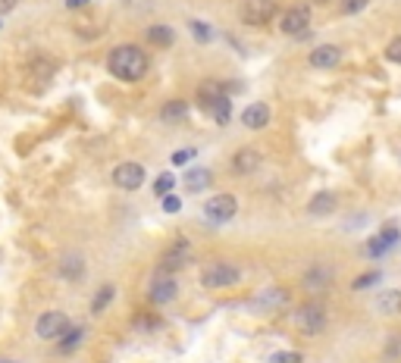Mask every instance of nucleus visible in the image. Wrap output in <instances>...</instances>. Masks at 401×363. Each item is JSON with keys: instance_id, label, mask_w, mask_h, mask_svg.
Instances as JSON below:
<instances>
[{"instance_id": "1", "label": "nucleus", "mask_w": 401, "mask_h": 363, "mask_svg": "<svg viewBox=\"0 0 401 363\" xmlns=\"http://www.w3.org/2000/svg\"><path fill=\"white\" fill-rule=\"evenodd\" d=\"M110 75H116L120 82H138L147 73V53L138 44H120L110 51L107 57Z\"/></svg>"}, {"instance_id": "2", "label": "nucleus", "mask_w": 401, "mask_h": 363, "mask_svg": "<svg viewBox=\"0 0 401 363\" xmlns=\"http://www.w3.org/2000/svg\"><path fill=\"white\" fill-rule=\"evenodd\" d=\"M201 282L207 288H232V285H239V282H241V273H239V266H235V263L217 260V263L204 266Z\"/></svg>"}, {"instance_id": "3", "label": "nucleus", "mask_w": 401, "mask_h": 363, "mask_svg": "<svg viewBox=\"0 0 401 363\" xmlns=\"http://www.w3.org/2000/svg\"><path fill=\"white\" fill-rule=\"evenodd\" d=\"M295 322H298V329H301L304 335H323L326 332V326H329V317H326V307L323 304H304L301 310L295 313Z\"/></svg>"}, {"instance_id": "4", "label": "nucleus", "mask_w": 401, "mask_h": 363, "mask_svg": "<svg viewBox=\"0 0 401 363\" xmlns=\"http://www.w3.org/2000/svg\"><path fill=\"white\" fill-rule=\"evenodd\" d=\"M69 329H73V326H69V317H66V313H60V310H47L35 322V332H38L41 342H60Z\"/></svg>"}, {"instance_id": "5", "label": "nucleus", "mask_w": 401, "mask_h": 363, "mask_svg": "<svg viewBox=\"0 0 401 363\" xmlns=\"http://www.w3.org/2000/svg\"><path fill=\"white\" fill-rule=\"evenodd\" d=\"M239 213V201H235V194H214L207 204H204V219L214 226H223L229 223V219Z\"/></svg>"}, {"instance_id": "6", "label": "nucleus", "mask_w": 401, "mask_h": 363, "mask_svg": "<svg viewBox=\"0 0 401 363\" xmlns=\"http://www.w3.org/2000/svg\"><path fill=\"white\" fill-rule=\"evenodd\" d=\"M279 28H282V35L304 38L308 35V28H311V6L308 4L288 6V10L282 13V19H279Z\"/></svg>"}, {"instance_id": "7", "label": "nucleus", "mask_w": 401, "mask_h": 363, "mask_svg": "<svg viewBox=\"0 0 401 363\" xmlns=\"http://www.w3.org/2000/svg\"><path fill=\"white\" fill-rule=\"evenodd\" d=\"M273 16H276V0H248V4L241 6L239 19L251 28H261L273 19Z\"/></svg>"}, {"instance_id": "8", "label": "nucleus", "mask_w": 401, "mask_h": 363, "mask_svg": "<svg viewBox=\"0 0 401 363\" xmlns=\"http://www.w3.org/2000/svg\"><path fill=\"white\" fill-rule=\"evenodd\" d=\"M398 238H401V232H398V226H395V223H392V226H382V232H380V235H373V238L364 244V254L370 257V260L386 257L389 251L398 244Z\"/></svg>"}, {"instance_id": "9", "label": "nucleus", "mask_w": 401, "mask_h": 363, "mask_svg": "<svg viewBox=\"0 0 401 363\" xmlns=\"http://www.w3.org/2000/svg\"><path fill=\"white\" fill-rule=\"evenodd\" d=\"M113 185L123 188V191H138V188L145 185V169H141L138 163H120V167L113 169Z\"/></svg>"}, {"instance_id": "10", "label": "nucleus", "mask_w": 401, "mask_h": 363, "mask_svg": "<svg viewBox=\"0 0 401 363\" xmlns=\"http://www.w3.org/2000/svg\"><path fill=\"white\" fill-rule=\"evenodd\" d=\"M151 301L154 304H170V301H176V295H179V282H176V275H170V273H160L157 279L151 282Z\"/></svg>"}, {"instance_id": "11", "label": "nucleus", "mask_w": 401, "mask_h": 363, "mask_svg": "<svg viewBox=\"0 0 401 363\" xmlns=\"http://www.w3.org/2000/svg\"><path fill=\"white\" fill-rule=\"evenodd\" d=\"M308 63L313 69H335L342 63V51L335 44H320V47H313L311 51Z\"/></svg>"}, {"instance_id": "12", "label": "nucleus", "mask_w": 401, "mask_h": 363, "mask_svg": "<svg viewBox=\"0 0 401 363\" xmlns=\"http://www.w3.org/2000/svg\"><path fill=\"white\" fill-rule=\"evenodd\" d=\"M223 98H229V94H226V85L217 82V78H207V82L198 88V104L207 110V113H210V107H214L217 100H223Z\"/></svg>"}, {"instance_id": "13", "label": "nucleus", "mask_w": 401, "mask_h": 363, "mask_svg": "<svg viewBox=\"0 0 401 363\" xmlns=\"http://www.w3.org/2000/svg\"><path fill=\"white\" fill-rule=\"evenodd\" d=\"M188 263V244L185 241H179L172 251H167L163 254V260H160V273H176V270H182V266Z\"/></svg>"}, {"instance_id": "14", "label": "nucleus", "mask_w": 401, "mask_h": 363, "mask_svg": "<svg viewBox=\"0 0 401 363\" xmlns=\"http://www.w3.org/2000/svg\"><path fill=\"white\" fill-rule=\"evenodd\" d=\"M257 167H261V154H257L254 147H241V151H235L232 169L239 172V176H248V172H254Z\"/></svg>"}, {"instance_id": "15", "label": "nucleus", "mask_w": 401, "mask_h": 363, "mask_svg": "<svg viewBox=\"0 0 401 363\" xmlns=\"http://www.w3.org/2000/svg\"><path fill=\"white\" fill-rule=\"evenodd\" d=\"M376 313H382V317H398L401 313V291L398 288L380 291V295H376Z\"/></svg>"}, {"instance_id": "16", "label": "nucleus", "mask_w": 401, "mask_h": 363, "mask_svg": "<svg viewBox=\"0 0 401 363\" xmlns=\"http://www.w3.org/2000/svg\"><path fill=\"white\" fill-rule=\"evenodd\" d=\"M335 207H339V197H335L333 191H320V194L311 197L308 213H311V216H329Z\"/></svg>"}, {"instance_id": "17", "label": "nucleus", "mask_w": 401, "mask_h": 363, "mask_svg": "<svg viewBox=\"0 0 401 363\" xmlns=\"http://www.w3.org/2000/svg\"><path fill=\"white\" fill-rule=\"evenodd\" d=\"M266 122H270V107L266 104H251V107H245V113H241V125H245V129H264Z\"/></svg>"}, {"instance_id": "18", "label": "nucleus", "mask_w": 401, "mask_h": 363, "mask_svg": "<svg viewBox=\"0 0 401 363\" xmlns=\"http://www.w3.org/2000/svg\"><path fill=\"white\" fill-rule=\"evenodd\" d=\"M85 275V257L82 254H66L60 260V279L66 282H75Z\"/></svg>"}, {"instance_id": "19", "label": "nucleus", "mask_w": 401, "mask_h": 363, "mask_svg": "<svg viewBox=\"0 0 401 363\" xmlns=\"http://www.w3.org/2000/svg\"><path fill=\"white\" fill-rule=\"evenodd\" d=\"M329 279H333V270H326V266H313V270L304 273V288L323 291L329 285Z\"/></svg>"}, {"instance_id": "20", "label": "nucleus", "mask_w": 401, "mask_h": 363, "mask_svg": "<svg viewBox=\"0 0 401 363\" xmlns=\"http://www.w3.org/2000/svg\"><path fill=\"white\" fill-rule=\"evenodd\" d=\"M145 38L151 41L154 47H170L172 41H176V31H172L170 26H147Z\"/></svg>"}, {"instance_id": "21", "label": "nucleus", "mask_w": 401, "mask_h": 363, "mask_svg": "<svg viewBox=\"0 0 401 363\" xmlns=\"http://www.w3.org/2000/svg\"><path fill=\"white\" fill-rule=\"evenodd\" d=\"M286 304H288L286 288H266L257 295V307H286Z\"/></svg>"}, {"instance_id": "22", "label": "nucleus", "mask_w": 401, "mask_h": 363, "mask_svg": "<svg viewBox=\"0 0 401 363\" xmlns=\"http://www.w3.org/2000/svg\"><path fill=\"white\" fill-rule=\"evenodd\" d=\"M82 342H85V329H82V326H75V329H69V332L57 342V351H60V354H73Z\"/></svg>"}, {"instance_id": "23", "label": "nucleus", "mask_w": 401, "mask_h": 363, "mask_svg": "<svg viewBox=\"0 0 401 363\" xmlns=\"http://www.w3.org/2000/svg\"><path fill=\"white\" fill-rule=\"evenodd\" d=\"M210 182H214V172L210 169H188V176H185L188 191H201V188H207Z\"/></svg>"}, {"instance_id": "24", "label": "nucleus", "mask_w": 401, "mask_h": 363, "mask_svg": "<svg viewBox=\"0 0 401 363\" xmlns=\"http://www.w3.org/2000/svg\"><path fill=\"white\" fill-rule=\"evenodd\" d=\"M188 116V104L185 100H170V104H163L160 110V120L163 122H176V120H185Z\"/></svg>"}, {"instance_id": "25", "label": "nucleus", "mask_w": 401, "mask_h": 363, "mask_svg": "<svg viewBox=\"0 0 401 363\" xmlns=\"http://www.w3.org/2000/svg\"><path fill=\"white\" fill-rule=\"evenodd\" d=\"M113 295H116V288L113 285H104L98 291V295L91 298V313H100V310H107L110 301H113Z\"/></svg>"}, {"instance_id": "26", "label": "nucleus", "mask_w": 401, "mask_h": 363, "mask_svg": "<svg viewBox=\"0 0 401 363\" xmlns=\"http://www.w3.org/2000/svg\"><path fill=\"white\" fill-rule=\"evenodd\" d=\"M210 116H214V122L219 125H226L229 122V116H232V100L229 98H223V100H217L214 107H210Z\"/></svg>"}, {"instance_id": "27", "label": "nucleus", "mask_w": 401, "mask_h": 363, "mask_svg": "<svg viewBox=\"0 0 401 363\" xmlns=\"http://www.w3.org/2000/svg\"><path fill=\"white\" fill-rule=\"evenodd\" d=\"M132 326H135L138 332H154V329H160V317H154V313H138V317L132 320Z\"/></svg>"}, {"instance_id": "28", "label": "nucleus", "mask_w": 401, "mask_h": 363, "mask_svg": "<svg viewBox=\"0 0 401 363\" xmlns=\"http://www.w3.org/2000/svg\"><path fill=\"white\" fill-rule=\"evenodd\" d=\"M172 188H176V176H172V172H163V176H157V182H154V191L160 194V197L172 194Z\"/></svg>"}, {"instance_id": "29", "label": "nucleus", "mask_w": 401, "mask_h": 363, "mask_svg": "<svg viewBox=\"0 0 401 363\" xmlns=\"http://www.w3.org/2000/svg\"><path fill=\"white\" fill-rule=\"evenodd\" d=\"M188 28H192L194 41H204V44H207V41H214V28H210L207 22H198V19H194V22H192V26H188Z\"/></svg>"}, {"instance_id": "30", "label": "nucleus", "mask_w": 401, "mask_h": 363, "mask_svg": "<svg viewBox=\"0 0 401 363\" xmlns=\"http://www.w3.org/2000/svg\"><path fill=\"white\" fill-rule=\"evenodd\" d=\"M382 279V275L380 273H364V275H358V279L355 282H351V288H355V291H364V288H373L376 285V282H380Z\"/></svg>"}, {"instance_id": "31", "label": "nucleus", "mask_w": 401, "mask_h": 363, "mask_svg": "<svg viewBox=\"0 0 401 363\" xmlns=\"http://www.w3.org/2000/svg\"><path fill=\"white\" fill-rule=\"evenodd\" d=\"M386 60L401 66V38H392V41L386 44Z\"/></svg>"}, {"instance_id": "32", "label": "nucleus", "mask_w": 401, "mask_h": 363, "mask_svg": "<svg viewBox=\"0 0 401 363\" xmlns=\"http://www.w3.org/2000/svg\"><path fill=\"white\" fill-rule=\"evenodd\" d=\"M367 4H370V0H342V13L345 16H355V13L364 10Z\"/></svg>"}, {"instance_id": "33", "label": "nucleus", "mask_w": 401, "mask_h": 363, "mask_svg": "<svg viewBox=\"0 0 401 363\" xmlns=\"http://www.w3.org/2000/svg\"><path fill=\"white\" fill-rule=\"evenodd\" d=\"M192 157H194V147H182V151H176V154L170 157V160H172V167H185Z\"/></svg>"}, {"instance_id": "34", "label": "nucleus", "mask_w": 401, "mask_h": 363, "mask_svg": "<svg viewBox=\"0 0 401 363\" xmlns=\"http://www.w3.org/2000/svg\"><path fill=\"white\" fill-rule=\"evenodd\" d=\"M182 210V197L179 194H167L163 197V213H179Z\"/></svg>"}, {"instance_id": "35", "label": "nucleus", "mask_w": 401, "mask_h": 363, "mask_svg": "<svg viewBox=\"0 0 401 363\" xmlns=\"http://www.w3.org/2000/svg\"><path fill=\"white\" fill-rule=\"evenodd\" d=\"M304 357L298 351H279V354H273V363H301Z\"/></svg>"}, {"instance_id": "36", "label": "nucleus", "mask_w": 401, "mask_h": 363, "mask_svg": "<svg viewBox=\"0 0 401 363\" xmlns=\"http://www.w3.org/2000/svg\"><path fill=\"white\" fill-rule=\"evenodd\" d=\"M386 357L389 360H401V338H392L386 344Z\"/></svg>"}, {"instance_id": "37", "label": "nucleus", "mask_w": 401, "mask_h": 363, "mask_svg": "<svg viewBox=\"0 0 401 363\" xmlns=\"http://www.w3.org/2000/svg\"><path fill=\"white\" fill-rule=\"evenodd\" d=\"M19 6V0H0V16H6L10 10H16Z\"/></svg>"}, {"instance_id": "38", "label": "nucleus", "mask_w": 401, "mask_h": 363, "mask_svg": "<svg viewBox=\"0 0 401 363\" xmlns=\"http://www.w3.org/2000/svg\"><path fill=\"white\" fill-rule=\"evenodd\" d=\"M85 4H88V0H66L69 10H78V6H85Z\"/></svg>"}, {"instance_id": "39", "label": "nucleus", "mask_w": 401, "mask_h": 363, "mask_svg": "<svg viewBox=\"0 0 401 363\" xmlns=\"http://www.w3.org/2000/svg\"><path fill=\"white\" fill-rule=\"evenodd\" d=\"M0 363H16V360H10V357H0Z\"/></svg>"}]
</instances>
